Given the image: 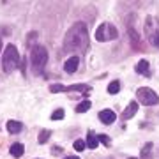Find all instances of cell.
<instances>
[{"mask_svg":"<svg viewBox=\"0 0 159 159\" xmlns=\"http://www.w3.org/2000/svg\"><path fill=\"white\" fill-rule=\"evenodd\" d=\"M64 159H80L78 156H67V157H64Z\"/></svg>","mask_w":159,"mask_h":159,"instance_id":"obj_23","label":"cell"},{"mask_svg":"<svg viewBox=\"0 0 159 159\" xmlns=\"http://www.w3.org/2000/svg\"><path fill=\"white\" fill-rule=\"evenodd\" d=\"M89 46V29L85 23H74L67 30L66 39H64V48L66 51H74V53H85Z\"/></svg>","mask_w":159,"mask_h":159,"instance_id":"obj_1","label":"cell"},{"mask_svg":"<svg viewBox=\"0 0 159 159\" xmlns=\"http://www.w3.org/2000/svg\"><path fill=\"white\" fill-rule=\"evenodd\" d=\"M0 50H2V41H0Z\"/></svg>","mask_w":159,"mask_h":159,"instance_id":"obj_24","label":"cell"},{"mask_svg":"<svg viewBox=\"0 0 159 159\" xmlns=\"http://www.w3.org/2000/svg\"><path fill=\"white\" fill-rule=\"evenodd\" d=\"M64 110L60 108V110H55V111H53V113H51V120H62L64 119Z\"/></svg>","mask_w":159,"mask_h":159,"instance_id":"obj_17","label":"cell"},{"mask_svg":"<svg viewBox=\"0 0 159 159\" xmlns=\"http://www.w3.org/2000/svg\"><path fill=\"white\" fill-rule=\"evenodd\" d=\"M129 159H138V157H129Z\"/></svg>","mask_w":159,"mask_h":159,"instance_id":"obj_25","label":"cell"},{"mask_svg":"<svg viewBox=\"0 0 159 159\" xmlns=\"http://www.w3.org/2000/svg\"><path fill=\"white\" fill-rule=\"evenodd\" d=\"M90 108V101H89V99H87V101H83V102H80L78 106H76V111H78V113H85L87 110Z\"/></svg>","mask_w":159,"mask_h":159,"instance_id":"obj_15","label":"cell"},{"mask_svg":"<svg viewBox=\"0 0 159 159\" xmlns=\"http://www.w3.org/2000/svg\"><path fill=\"white\" fill-rule=\"evenodd\" d=\"M97 140H99V142H102L104 145H110V138L106 136V134H99V136H97Z\"/></svg>","mask_w":159,"mask_h":159,"instance_id":"obj_21","label":"cell"},{"mask_svg":"<svg viewBox=\"0 0 159 159\" xmlns=\"http://www.w3.org/2000/svg\"><path fill=\"white\" fill-rule=\"evenodd\" d=\"M87 143H89V148H96L97 143H99V140H97V136L92 133V131H89V134H87Z\"/></svg>","mask_w":159,"mask_h":159,"instance_id":"obj_13","label":"cell"},{"mask_svg":"<svg viewBox=\"0 0 159 159\" xmlns=\"http://www.w3.org/2000/svg\"><path fill=\"white\" fill-rule=\"evenodd\" d=\"M150 64L147 62V60H140V62L136 64V73L138 74H145V76H150Z\"/></svg>","mask_w":159,"mask_h":159,"instance_id":"obj_10","label":"cell"},{"mask_svg":"<svg viewBox=\"0 0 159 159\" xmlns=\"http://www.w3.org/2000/svg\"><path fill=\"white\" fill-rule=\"evenodd\" d=\"M150 148H152V143H147V147H143V150H142V156L143 157H148V156H150Z\"/></svg>","mask_w":159,"mask_h":159,"instance_id":"obj_20","label":"cell"},{"mask_svg":"<svg viewBox=\"0 0 159 159\" xmlns=\"http://www.w3.org/2000/svg\"><path fill=\"white\" fill-rule=\"evenodd\" d=\"M50 92H66V87L64 85H50Z\"/></svg>","mask_w":159,"mask_h":159,"instance_id":"obj_19","label":"cell"},{"mask_svg":"<svg viewBox=\"0 0 159 159\" xmlns=\"http://www.w3.org/2000/svg\"><path fill=\"white\" fill-rule=\"evenodd\" d=\"M136 111H138V102L136 101H131L129 104H127V108L124 110V113H122V119H124V120L131 119V117H134V115H136Z\"/></svg>","mask_w":159,"mask_h":159,"instance_id":"obj_9","label":"cell"},{"mask_svg":"<svg viewBox=\"0 0 159 159\" xmlns=\"http://www.w3.org/2000/svg\"><path fill=\"white\" fill-rule=\"evenodd\" d=\"M85 142H83V140H76V142H74V148H76V150H78V152H81V150H85Z\"/></svg>","mask_w":159,"mask_h":159,"instance_id":"obj_18","label":"cell"},{"mask_svg":"<svg viewBox=\"0 0 159 159\" xmlns=\"http://www.w3.org/2000/svg\"><path fill=\"white\" fill-rule=\"evenodd\" d=\"M6 127H7V131H9L11 134H16V133H20V131L23 129L21 122H18V120H9Z\"/></svg>","mask_w":159,"mask_h":159,"instance_id":"obj_11","label":"cell"},{"mask_svg":"<svg viewBox=\"0 0 159 159\" xmlns=\"http://www.w3.org/2000/svg\"><path fill=\"white\" fill-rule=\"evenodd\" d=\"M136 97L138 101L142 102L143 106H154V104H157L159 102V96L152 89H148V87H142V89H138L136 90Z\"/></svg>","mask_w":159,"mask_h":159,"instance_id":"obj_6","label":"cell"},{"mask_svg":"<svg viewBox=\"0 0 159 159\" xmlns=\"http://www.w3.org/2000/svg\"><path fill=\"white\" fill-rule=\"evenodd\" d=\"M18 64H20L18 48L14 44H7L6 50H4V55H2V67H4V71L6 73H12L18 67Z\"/></svg>","mask_w":159,"mask_h":159,"instance_id":"obj_2","label":"cell"},{"mask_svg":"<svg viewBox=\"0 0 159 159\" xmlns=\"http://www.w3.org/2000/svg\"><path fill=\"white\" fill-rule=\"evenodd\" d=\"M80 66V58L76 57V55H73V57H69L67 60H66V64H64V69H66V73L73 74L76 69H78Z\"/></svg>","mask_w":159,"mask_h":159,"instance_id":"obj_7","label":"cell"},{"mask_svg":"<svg viewBox=\"0 0 159 159\" xmlns=\"http://www.w3.org/2000/svg\"><path fill=\"white\" fill-rule=\"evenodd\" d=\"M120 90V83L119 81H111L108 85V94H117Z\"/></svg>","mask_w":159,"mask_h":159,"instance_id":"obj_16","label":"cell"},{"mask_svg":"<svg viewBox=\"0 0 159 159\" xmlns=\"http://www.w3.org/2000/svg\"><path fill=\"white\" fill-rule=\"evenodd\" d=\"M51 136V131H48V129H43L39 133V140H37V142L41 143V145H44L46 142H48V138Z\"/></svg>","mask_w":159,"mask_h":159,"instance_id":"obj_14","label":"cell"},{"mask_svg":"<svg viewBox=\"0 0 159 159\" xmlns=\"http://www.w3.org/2000/svg\"><path fill=\"white\" fill-rule=\"evenodd\" d=\"M145 35L150 44L159 48V20L154 16H147L145 20Z\"/></svg>","mask_w":159,"mask_h":159,"instance_id":"obj_4","label":"cell"},{"mask_svg":"<svg viewBox=\"0 0 159 159\" xmlns=\"http://www.w3.org/2000/svg\"><path fill=\"white\" fill-rule=\"evenodd\" d=\"M51 152H53V156H58V154H62V147H53Z\"/></svg>","mask_w":159,"mask_h":159,"instance_id":"obj_22","label":"cell"},{"mask_svg":"<svg viewBox=\"0 0 159 159\" xmlns=\"http://www.w3.org/2000/svg\"><path fill=\"white\" fill-rule=\"evenodd\" d=\"M48 62V51H46L44 46L41 44H35L32 48V53H30V64H32V69L35 73H41L43 67L46 66Z\"/></svg>","mask_w":159,"mask_h":159,"instance_id":"obj_3","label":"cell"},{"mask_svg":"<svg viewBox=\"0 0 159 159\" xmlns=\"http://www.w3.org/2000/svg\"><path fill=\"white\" fill-rule=\"evenodd\" d=\"M115 119H117V115H115V111H111V110H102V111H99V120H101L102 124H113Z\"/></svg>","mask_w":159,"mask_h":159,"instance_id":"obj_8","label":"cell"},{"mask_svg":"<svg viewBox=\"0 0 159 159\" xmlns=\"http://www.w3.org/2000/svg\"><path fill=\"white\" fill-rule=\"evenodd\" d=\"M117 35H119V30H117V27H113L111 23H101L96 30V39L99 41V43L113 41V39H117Z\"/></svg>","mask_w":159,"mask_h":159,"instance_id":"obj_5","label":"cell"},{"mask_svg":"<svg viewBox=\"0 0 159 159\" xmlns=\"http://www.w3.org/2000/svg\"><path fill=\"white\" fill-rule=\"evenodd\" d=\"M9 152H11V156L12 157H21L23 156V152H25V147H23L21 143H12L11 145V150H9Z\"/></svg>","mask_w":159,"mask_h":159,"instance_id":"obj_12","label":"cell"}]
</instances>
